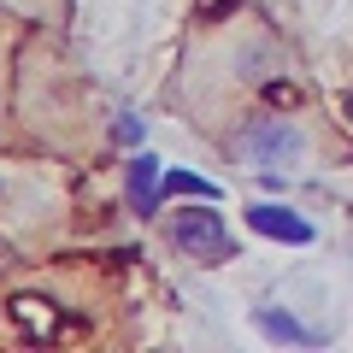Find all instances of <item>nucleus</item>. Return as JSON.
<instances>
[{
  "instance_id": "nucleus-7",
  "label": "nucleus",
  "mask_w": 353,
  "mask_h": 353,
  "mask_svg": "<svg viewBox=\"0 0 353 353\" xmlns=\"http://www.w3.org/2000/svg\"><path fill=\"white\" fill-rule=\"evenodd\" d=\"M165 194H183V201H218V189L206 183V176H194V171H165Z\"/></svg>"
},
{
  "instance_id": "nucleus-8",
  "label": "nucleus",
  "mask_w": 353,
  "mask_h": 353,
  "mask_svg": "<svg viewBox=\"0 0 353 353\" xmlns=\"http://www.w3.org/2000/svg\"><path fill=\"white\" fill-rule=\"evenodd\" d=\"M112 136H118V141H130V148H136V141H141V124H136V118H118V124H112Z\"/></svg>"
},
{
  "instance_id": "nucleus-4",
  "label": "nucleus",
  "mask_w": 353,
  "mask_h": 353,
  "mask_svg": "<svg viewBox=\"0 0 353 353\" xmlns=\"http://www.w3.org/2000/svg\"><path fill=\"white\" fill-rule=\"evenodd\" d=\"M159 194H165V165H159V153H130V165H124V201H130V212L136 218H148V212H159Z\"/></svg>"
},
{
  "instance_id": "nucleus-2",
  "label": "nucleus",
  "mask_w": 353,
  "mask_h": 353,
  "mask_svg": "<svg viewBox=\"0 0 353 353\" xmlns=\"http://www.w3.org/2000/svg\"><path fill=\"white\" fill-rule=\"evenodd\" d=\"M236 153L259 171H277V165H294L306 153V136L289 124V118H248L236 136Z\"/></svg>"
},
{
  "instance_id": "nucleus-3",
  "label": "nucleus",
  "mask_w": 353,
  "mask_h": 353,
  "mask_svg": "<svg viewBox=\"0 0 353 353\" xmlns=\"http://www.w3.org/2000/svg\"><path fill=\"white\" fill-rule=\"evenodd\" d=\"M6 318L18 324L24 341H65V336L83 330V324H65V318L53 312V301H41V294H12V301H6Z\"/></svg>"
},
{
  "instance_id": "nucleus-6",
  "label": "nucleus",
  "mask_w": 353,
  "mask_h": 353,
  "mask_svg": "<svg viewBox=\"0 0 353 353\" xmlns=\"http://www.w3.org/2000/svg\"><path fill=\"white\" fill-rule=\"evenodd\" d=\"M253 324H259L271 341H294V347H312V341H318V330L294 324V318H289V312H277V306H253Z\"/></svg>"
},
{
  "instance_id": "nucleus-9",
  "label": "nucleus",
  "mask_w": 353,
  "mask_h": 353,
  "mask_svg": "<svg viewBox=\"0 0 353 353\" xmlns=\"http://www.w3.org/2000/svg\"><path fill=\"white\" fill-rule=\"evenodd\" d=\"M341 112H347V118H353V88H347V101H341Z\"/></svg>"
},
{
  "instance_id": "nucleus-5",
  "label": "nucleus",
  "mask_w": 353,
  "mask_h": 353,
  "mask_svg": "<svg viewBox=\"0 0 353 353\" xmlns=\"http://www.w3.org/2000/svg\"><path fill=\"white\" fill-rule=\"evenodd\" d=\"M248 224L259 230V236H271V241H289V248H306V241H312V224H306L301 212H289V206H277V201H253Z\"/></svg>"
},
{
  "instance_id": "nucleus-1",
  "label": "nucleus",
  "mask_w": 353,
  "mask_h": 353,
  "mask_svg": "<svg viewBox=\"0 0 353 353\" xmlns=\"http://www.w3.org/2000/svg\"><path fill=\"white\" fill-rule=\"evenodd\" d=\"M171 241L189 253V259H206V265H218V259L236 253L218 201H194V206H183V212H171Z\"/></svg>"
}]
</instances>
